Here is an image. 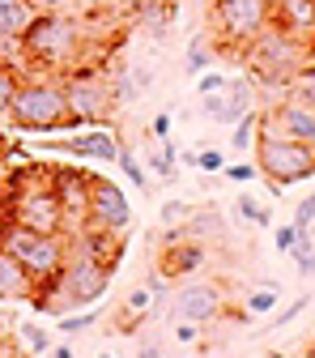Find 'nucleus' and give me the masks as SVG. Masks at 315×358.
Returning a JSON list of instances; mask_svg holds the SVG:
<instances>
[{"mask_svg":"<svg viewBox=\"0 0 315 358\" xmlns=\"http://www.w3.org/2000/svg\"><path fill=\"white\" fill-rule=\"evenodd\" d=\"M85 60V22L64 13H38L22 34V69L30 73H73Z\"/></svg>","mask_w":315,"mask_h":358,"instance_id":"1","label":"nucleus"},{"mask_svg":"<svg viewBox=\"0 0 315 358\" xmlns=\"http://www.w3.org/2000/svg\"><path fill=\"white\" fill-rule=\"evenodd\" d=\"M5 120H9L17 132H34V137H52V132H77V124L68 120L64 81H60L56 73H30V77H17Z\"/></svg>","mask_w":315,"mask_h":358,"instance_id":"2","label":"nucleus"},{"mask_svg":"<svg viewBox=\"0 0 315 358\" xmlns=\"http://www.w3.org/2000/svg\"><path fill=\"white\" fill-rule=\"evenodd\" d=\"M5 188H9V222L30 231H64V209L56 196L52 166L17 162V171L5 179Z\"/></svg>","mask_w":315,"mask_h":358,"instance_id":"3","label":"nucleus"},{"mask_svg":"<svg viewBox=\"0 0 315 358\" xmlns=\"http://www.w3.org/2000/svg\"><path fill=\"white\" fill-rule=\"evenodd\" d=\"M0 248H9L17 256V264L26 268L34 290L47 286L68 260V235L64 231H30V227H17V222H9L0 231Z\"/></svg>","mask_w":315,"mask_h":358,"instance_id":"4","label":"nucleus"},{"mask_svg":"<svg viewBox=\"0 0 315 358\" xmlns=\"http://www.w3.org/2000/svg\"><path fill=\"white\" fill-rule=\"evenodd\" d=\"M256 166L268 179L273 196H281V188L315 175V145L281 137V132H268V128H256Z\"/></svg>","mask_w":315,"mask_h":358,"instance_id":"5","label":"nucleus"},{"mask_svg":"<svg viewBox=\"0 0 315 358\" xmlns=\"http://www.w3.org/2000/svg\"><path fill=\"white\" fill-rule=\"evenodd\" d=\"M243 52H247V77H251L256 85H286V81L298 73L302 43H298L294 34H286L281 26L268 22Z\"/></svg>","mask_w":315,"mask_h":358,"instance_id":"6","label":"nucleus"},{"mask_svg":"<svg viewBox=\"0 0 315 358\" xmlns=\"http://www.w3.org/2000/svg\"><path fill=\"white\" fill-rule=\"evenodd\" d=\"M64 99H68V120L81 128V124H103L119 111L115 103V90H111V77L98 73V69H85L77 64L73 73H64Z\"/></svg>","mask_w":315,"mask_h":358,"instance_id":"7","label":"nucleus"},{"mask_svg":"<svg viewBox=\"0 0 315 358\" xmlns=\"http://www.w3.org/2000/svg\"><path fill=\"white\" fill-rule=\"evenodd\" d=\"M209 22H213V38L221 48L243 52L247 43L273 22V5H268V0H213Z\"/></svg>","mask_w":315,"mask_h":358,"instance_id":"8","label":"nucleus"},{"mask_svg":"<svg viewBox=\"0 0 315 358\" xmlns=\"http://www.w3.org/2000/svg\"><path fill=\"white\" fill-rule=\"evenodd\" d=\"M132 227V205L124 196V188L115 179H94L89 175V217H85V231L119 239Z\"/></svg>","mask_w":315,"mask_h":358,"instance_id":"9","label":"nucleus"},{"mask_svg":"<svg viewBox=\"0 0 315 358\" xmlns=\"http://www.w3.org/2000/svg\"><path fill=\"white\" fill-rule=\"evenodd\" d=\"M175 316L179 320H196V324H213L226 316V290L217 282H184L175 294Z\"/></svg>","mask_w":315,"mask_h":358,"instance_id":"10","label":"nucleus"},{"mask_svg":"<svg viewBox=\"0 0 315 358\" xmlns=\"http://www.w3.org/2000/svg\"><path fill=\"white\" fill-rule=\"evenodd\" d=\"M52 179H56V196L64 209V235H81L89 217V175L77 166H52Z\"/></svg>","mask_w":315,"mask_h":358,"instance_id":"11","label":"nucleus"},{"mask_svg":"<svg viewBox=\"0 0 315 358\" xmlns=\"http://www.w3.org/2000/svg\"><path fill=\"white\" fill-rule=\"evenodd\" d=\"M47 150L56 154H73V158H94V162H115L119 158V141L103 124H89L85 132L77 128L73 137H60V141H47Z\"/></svg>","mask_w":315,"mask_h":358,"instance_id":"12","label":"nucleus"},{"mask_svg":"<svg viewBox=\"0 0 315 358\" xmlns=\"http://www.w3.org/2000/svg\"><path fill=\"white\" fill-rule=\"evenodd\" d=\"M260 128L315 145V107H307V103H298V99H286V103H277L268 115H260Z\"/></svg>","mask_w":315,"mask_h":358,"instance_id":"13","label":"nucleus"},{"mask_svg":"<svg viewBox=\"0 0 315 358\" xmlns=\"http://www.w3.org/2000/svg\"><path fill=\"white\" fill-rule=\"evenodd\" d=\"M200 264H205V248H200V239L184 235V239L166 243V252H162V278H166V282L192 278V273H196Z\"/></svg>","mask_w":315,"mask_h":358,"instance_id":"14","label":"nucleus"},{"mask_svg":"<svg viewBox=\"0 0 315 358\" xmlns=\"http://www.w3.org/2000/svg\"><path fill=\"white\" fill-rule=\"evenodd\" d=\"M273 26H281L286 34L307 43L315 34V0H286V5H277L273 9Z\"/></svg>","mask_w":315,"mask_h":358,"instance_id":"15","label":"nucleus"},{"mask_svg":"<svg viewBox=\"0 0 315 358\" xmlns=\"http://www.w3.org/2000/svg\"><path fill=\"white\" fill-rule=\"evenodd\" d=\"M34 294V282L26 278V268L9 248H0V303H22Z\"/></svg>","mask_w":315,"mask_h":358,"instance_id":"16","label":"nucleus"},{"mask_svg":"<svg viewBox=\"0 0 315 358\" xmlns=\"http://www.w3.org/2000/svg\"><path fill=\"white\" fill-rule=\"evenodd\" d=\"M247 111H256V81L251 77H239V81L226 85V103H221V115L213 124H235Z\"/></svg>","mask_w":315,"mask_h":358,"instance_id":"17","label":"nucleus"},{"mask_svg":"<svg viewBox=\"0 0 315 358\" xmlns=\"http://www.w3.org/2000/svg\"><path fill=\"white\" fill-rule=\"evenodd\" d=\"M34 17H38V9L30 0H0V38H22Z\"/></svg>","mask_w":315,"mask_h":358,"instance_id":"18","label":"nucleus"},{"mask_svg":"<svg viewBox=\"0 0 315 358\" xmlns=\"http://www.w3.org/2000/svg\"><path fill=\"white\" fill-rule=\"evenodd\" d=\"M98 320H103V299H98V303H89V307H77V311H64V316L56 320V333L77 337V333H85V329H94Z\"/></svg>","mask_w":315,"mask_h":358,"instance_id":"19","label":"nucleus"},{"mask_svg":"<svg viewBox=\"0 0 315 358\" xmlns=\"http://www.w3.org/2000/svg\"><path fill=\"white\" fill-rule=\"evenodd\" d=\"M281 294H286V290H281L277 282H260V286L243 299V311H247V316H268V311L281 303Z\"/></svg>","mask_w":315,"mask_h":358,"instance_id":"20","label":"nucleus"},{"mask_svg":"<svg viewBox=\"0 0 315 358\" xmlns=\"http://www.w3.org/2000/svg\"><path fill=\"white\" fill-rule=\"evenodd\" d=\"M13 333L22 337V345H26L30 354H52V329H43L38 320H17Z\"/></svg>","mask_w":315,"mask_h":358,"instance_id":"21","label":"nucleus"},{"mask_svg":"<svg viewBox=\"0 0 315 358\" xmlns=\"http://www.w3.org/2000/svg\"><path fill=\"white\" fill-rule=\"evenodd\" d=\"M239 217H243V227H251V231H264V227H273V209L268 205H260V201H251V192H239Z\"/></svg>","mask_w":315,"mask_h":358,"instance_id":"22","label":"nucleus"},{"mask_svg":"<svg viewBox=\"0 0 315 358\" xmlns=\"http://www.w3.org/2000/svg\"><path fill=\"white\" fill-rule=\"evenodd\" d=\"M213 38L209 34H196L192 38V48H188V60H184V73L188 77H196V73H205V69H213Z\"/></svg>","mask_w":315,"mask_h":358,"instance_id":"23","label":"nucleus"},{"mask_svg":"<svg viewBox=\"0 0 315 358\" xmlns=\"http://www.w3.org/2000/svg\"><path fill=\"white\" fill-rule=\"evenodd\" d=\"M124 311H128V329H119V333H137V316H149L154 311V286H137L128 294Z\"/></svg>","mask_w":315,"mask_h":358,"instance_id":"24","label":"nucleus"},{"mask_svg":"<svg viewBox=\"0 0 315 358\" xmlns=\"http://www.w3.org/2000/svg\"><path fill=\"white\" fill-rule=\"evenodd\" d=\"M256 128H260V115H256V111H247L243 120H235V124H230V150H235V154H247V150H251Z\"/></svg>","mask_w":315,"mask_h":358,"instance_id":"25","label":"nucleus"},{"mask_svg":"<svg viewBox=\"0 0 315 358\" xmlns=\"http://www.w3.org/2000/svg\"><path fill=\"white\" fill-rule=\"evenodd\" d=\"M175 166H179V150H175L170 141H162L158 150H149V175L170 179V175H175Z\"/></svg>","mask_w":315,"mask_h":358,"instance_id":"26","label":"nucleus"},{"mask_svg":"<svg viewBox=\"0 0 315 358\" xmlns=\"http://www.w3.org/2000/svg\"><path fill=\"white\" fill-rule=\"evenodd\" d=\"M115 162H119V171L128 175V184H132V188H149V171L141 166V158L132 154V150L119 145V158H115Z\"/></svg>","mask_w":315,"mask_h":358,"instance_id":"27","label":"nucleus"},{"mask_svg":"<svg viewBox=\"0 0 315 358\" xmlns=\"http://www.w3.org/2000/svg\"><path fill=\"white\" fill-rule=\"evenodd\" d=\"M290 256L298 260V273H302V278H315V243H311V231L298 235V243H294Z\"/></svg>","mask_w":315,"mask_h":358,"instance_id":"28","label":"nucleus"},{"mask_svg":"<svg viewBox=\"0 0 315 358\" xmlns=\"http://www.w3.org/2000/svg\"><path fill=\"white\" fill-rule=\"evenodd\" d=\"M221 166H226V150H217V145H200V150H196V171L221 175Z\"/></svg>","mask_w":315,"mask_h":358,"instance_id":"29","label":"nucleus"},{"mask_svg":"<svg viewBox=\"0 0 315 358\" xmlns=\"http://www.w3.org/2000/svg\"><path fill=\"white\" fill-rule=\"evenodd\" d=\"M221 175H226L230 184H251V179H260V166L256 162H226Z\"/></svg>","mask_w":315,"mask_h":358,"instance_id":"30","label":"nucleus"},{"mask_svg":"<svg viewBox=\"0 0 315 358\" xmlns=\"http://www.w3.org/2000/svg\"><path fill=\"white\" fill-rule=\"evenodd\" d=\"M188 217H192V205L188 201H166L162 205V227H184Z\"/></svg>","mask_w":315,"mask_h":358,"instance_id":"31","label":"nucleus"},{"mask_svg":"<svg viewBox=\"0 0 315 358\" xmlns=\"http://www.w3.org/2000/svg\"><path fill=\"white\" fill-rule=\"evenodd\" d=\"M226 85H230V81L221 77L217 69H205V73H196V94H221Z\"/></svg>","mask_w":315,"mask_h":358,"instance_id":"32","label":"nucleus"},{"mask_svg":"<svg viewBox=\"0 0 315 358\" xmlns=\"http://www.w3.org/2000/svg\"><path fill=\"white\" fill-rule=\"evenodd\" d=\"M298 235H302V231L294 227V222H286V227H273V243H277V252H281V256H290V252H294V243H298Z\"/></svg>","mask_w":315,"mask_h":358,"instance_id":"33","label":"nucleus"},{"mask_svg":"<svg viewBox=\"0 0 315 358\" xmlns=\"http://www.w3.org/2000/svg\"><path fill=\"white\" fill-rule=\"evenodd\" d=\"M307 307H311V294H298V299H294V303H290V307L281 311V316L273 320V329H290V324H294V320L302 316V311H307Z\"/></svg>","mask_w":315,"mask_h":358,"instance_id":"34","label":"nucleus"},{"mask_svg":"<svg viewBox=\"0 0 315 358\" xmlns=\"http://www.w3.org/2000/svg\"><path fill=\"white\" fill-rule=\"evenodd\" d=\"M175 341H179V345H200V324L175 316Z\"/></svg>","mask_w":315,"mask_h":358,"instance_id":"35","label":"nucleus"},{"mask_svg":"<svg viewBox=\"0 0 315 358\" xmlns=\"http://www.w3.org/2000/svg\"><path fill=\"white\" fill-rule=\"evenodd\" d=\"M294 227H298V231H311V227H315V192L298 201V209H294Z\"/></svg>","mask_w":315,"mask_h":358,"instance_id":"36","label":"nucleus"},{"mask_svg":"<svg viewBox=\"0 0 315 358\" xmlns=\"http://www.w3.org/2000/svg\"><path fill=\"white\" fill-rule=\"evenodd\" d=\"M128 81H132V90H137V99H141L145 90L154 85V69H149V64H132V69H128Z\"/></svg>","mask_w":315,"mask_h":358,"instance_id":"37","label":"nucleus"},{"mask_svg":"<svg viewBox=\"0 0 315 358\" xmlns=\"http://www.w3.org/2000/svg\"><path fill=\"white\" fill-rule=\"evenodd\" d=\"M13 329H17V320L9 316V307L0 303V354H9V350H13V341H5V337H13Z\"/></svg>","mask_w":315,"mask_h":358,"instance_id":"38","label":"nucleus"},{"mask_svg":"<svg viewBox=\"0 0 315 358\" xmlns=\"http://www.w3.org/2000/svg\"><path fill=\"white\" fill-rule=\"evenodd\" d=\"M13 85H17V73H9V69H0V115L9 111V99H13Z\"/></svg>","mask_w":315,"mask_h":358,"instance_id":"39","label":"nucleus"},{"mask_svg":"<svg viewBox=\"0 0 315 358\" xmlns=\"http://www.w3.org/2000/svg\"><path fill=\"white\" fill-rule=\"evenodd\" d=\"M170 128H175L170 111H158V115H154V124H149V132H154V141H170Z\"/></svg>","mask_w":315,"mask_h":358,"instance_id":"40","label":"nucleus"},{"mask_svg":"<svg viewBox=\"0 0 315 358\" xmlns=\"http://www.w3.org/2000/svg\"><path fill=\"white\" fill-rule=\"evenodd\" d=\"M30 5H34L38 13H64V9L77 5V0H30Z\"/></svg>","mask_w":315,"mask_h":358,"instance_id":"41","label":"nucleus"},{"mask_svg":"<svg viewBox=\"0 0 315 358\" xmlns=\"http://www.w3.org/2000/svg\"><path fill=\"white\" fill-rule=\"evenodd\" d=\"M9 227V188H5V179H0V231Z\"/></svg>","mask_w":315,"mask_h":358,"instance_id":"42","label":"nucleus"},{"mask_svg":"<svg viewBox=\"0 0 315 358\" xmlns=\"http://www.w3.org/2000/svg\"><path fill=\"white\" fill-rule=\"evenodd\" d=\"M5 158H9V120L0 115V162H5Z\"/></svg>","mask_w":315,"mask_h":358,"instance_id":"43","label":"nucleus"},{"mask_svg":"<svg viewBox=\"0 0 315 358\" xmlns=\"http://www.w3.org/2000/svg\"><path fill=\"white\" fill-rule=\"evenodd\" d=\"M52 354H56V358H73L77 345H73V341H52Z\"/></svg>","mask_w":315,"mask_h":358,"instance_id":"44","label":"nucleus"},{"mask_svg":"<svg viewBox=\"0 0 315 358\" xmlns=\"http://www.w3.org/2000/svg\"><path fill=\"white\" fill-rule=\"evenodd\" d=\"M89 5H94V9H115L119 0H89Z\"/></svg>","mask_w":315,"mask_h":358,"instance_id":"45","label":"nucleus"},{"mask_svg":"<svg viewBox=\"0 0 315 358\" xmlns=\"http://www.w3.org/2000/svg\"><path fill=\"white\" fill-rule=\"evenodd\" d=\"M268 5H273V9H277V5H286V0H268Z\"/></svg>","mask_w":315,"mask_h":358,"instance_id":"46","label":"nucleus"}]
</instances>
